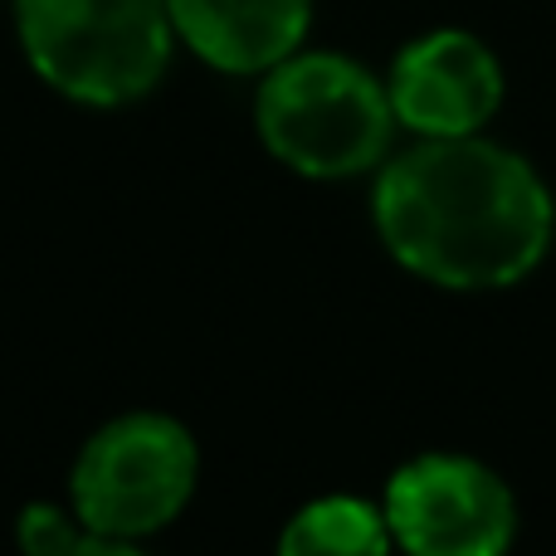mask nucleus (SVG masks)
I'll use <instances>...</instances> for the list:
<instances>
[{
  "instance_id": "obj_7",
  "label": "nucleus",
  "mask_w": 556,
  "mask_h": 556,
  "mask_svg": "<svg viewBox=\"0 0 556 556\" xmlns=\"http://www.w3.org/2000/svg\"><path fill=\"white\" fill-rule=\"evenodd\" d=\"M172 25L211 68L269 74L298 54L313 0H166Z\"/></svg>"
},
{
  "instance_id": "obj_8",
  "label": "nucleus",
  "mask_w": 556,
  "mask_h": 556,
  "mask_svg": "<svg viewBox=\"0 0 556 556\" xmlns=\"http://www.w3.org/2000/svg\"><path fill=\"white\" fill-rule=\"evenodd\" d=\"M391 522L376 503L332 493L288 518L278 556H391Z\"/></svg>"
},
{
  "instance_id": "obj_6",
  "label": "nucleus",
  "mask_w": 556,
  "mask_h": 556,
  "mask_svg": "<svg viewBox=\"0 0 556 556\" xmlns=\"http://www.w3.org/2000/svg\"><path fill=\"white\" fill-rule=\"evenodd\" d=\"M386 93L415 137H473L503 103V68L469 29H430L395 54Z\"/></svg>"
},
{
  "instance_id": "obj_9",
  "label": "nucleus",
  "mask_w": 556,
  "mask_h": 556,
  "mask_svg": "<svg viewBox=\"0 0 556 556\" xmlns=\"http://www.w3.org/2000/svg\"><path fill=\"white\" fill-rule=\"evenodd\" d=\"M39 556H142V552H137L132 542H117V538H103V532H88L84 522H78L64 542H54V547L39 552Z\"/></svg>"
},
{
  "instance_id": "obj_3",
  "label": "nucleus",
  "mask_w": 556,
  "mask_h": 556,
  "mask_svg": "<svg viewBox=\"0 0 556 556\" xmlns=\"http://www.w3.org/2000/svg\"><path fill=\"white\" fill-rule=\"evenodd\" d=\"M15 25L35 74L93 108L152 93L176 35L166 0H15Z\"/></svg>"
},
{
  "instance_id": "obj_2",
  "label": "nucleus",
  "mask_w": 556,
  "mask_h": 556,
  "mask_svg": "<svg viewBox=\"0 0 556 556\" xmlns=\"http://www.w3.org/2000/svg\"><path fill=\"white\" fill-rule=\"evenodd\" d=\"M264 147L307 181L376 172L391 152L395 108L376 74L346 54H288L254 98Z\"/></svg>"
},
{
  "instance_id": "obj_1",
  "label": "nucleus",
  "mask_w": 556,
  "mask_h": 556,
  "mask_svg": "<svg viewBox=\"0 0 556 556\" xmlns=\"http://www.w3.org/2000/svg\"><path fill=\"white\" fill-rule=\"evenodd\" d=\"M376 235L401 269L454 293L522 283L552 250L556 205L528 156L489 137H420L381 166Z\"/></svg>"
},
{
  "instance_id": "obj_4",
  "label": "nucleus",
  "mask_w": 556,
  "mask_h": 556,
  "mask_svg": "<svg viewBox=\"0 0 556 556\" xmlns=\"http://www.w3.org/2000/svg\"><path fill=\"white\" fill-rule=\"evenodd\" d=\"M201 450L181 420L162 410H132L103 425L74 464V518L88 532L137 542L162 532L191 503Z\"/></svg>"
},
{
  "instance_id": "obj_5",
  "label": "nucleus",
  "mask_w": 556,
  "mask_h": 556,
  "mask_svg": "<svg viewBox=\"0 0 556 556\" xmlns=\"http://www.w3.org/2000/svg\"><path fill=\"white\" fill-rule=\"evenodd\" d=\"M405 556H508L518 542L513 489L469 454H420L401 464L381 503Z\"/></svg>"
}]
</instances>
